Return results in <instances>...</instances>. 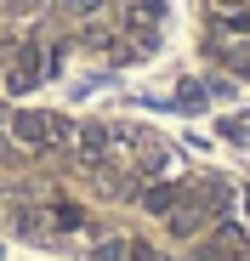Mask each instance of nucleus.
<instances>
[{"mask_svg": "<svg viewBox=\"0 0 250 261\" xmlns=\"http://www.w3.org/2000/svg\"><path fill=\"white\" fill-rule=\"evenodd\" d=\"M182 193H188V176H165V182H142V188H137V204L165 222V216L182 204Z\"/></svg>", "mask_w": 250, "mask_h": 261, "instance_id": "obj_2", "label": "nucleus"}, {"mask_svg": "<svg viewBox=\"0 0 250 261\" xmlns=\"http://www.w3.org/2000/svg\"><path fill=\"white\" fill-rule=\"evenodd\" d=\"M12 137H17L29 153H57V148L74 142V125H68L63 114H17V119H12Z\"/></svg>", "mask_w": 250, "mask_h": 261, "instance_id": "obj_1", "label": "nucleus"}, {"mask_svg": "<svg viewBox=\"0 0 250 261\" xmlns=\"http://www.w3.org/2000/svg\"><path fill=\"white\" fill-rule=\"evenodd\" d=\"M91 261H131V239H103L91 250Z\"/></svg>", "mask_w": 250, "mask_h": 261, "instance_id": "obj_3", "label": "nucleus"}]
</instances>
